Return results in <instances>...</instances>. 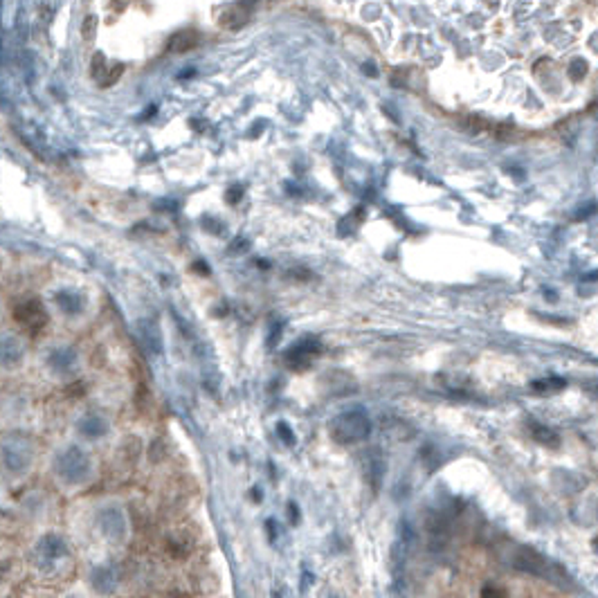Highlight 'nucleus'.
I'll return each mask as SVG.
<instances>
[{
	"label": "nucleus",
	"mask_w": 598,
	"mask_h": 598,
	"mask_svg": "<svg viewBox=\"0 0 598 598\" xmlns=\"http://www.w3.org/2000/svg\"><path fill=\"white\" fill-rule=\"evenodd\" d=\"M329 434L340 445H356L372 434V419L365 407H351L329 421Z\"/></svg>",
	"instance_id": "obj_1"
},
{
	"label": "nucleus",
	"mask_w": 598,
	"mask_h": 598,
	"mask_svg": "<svg viewBox=\"0 0 598 598\" xmlns=\"http://www.w3.org/2000/svg\"><path fill=\"white\" fill-rule=\"evenodd\" d=\"M92 470L90 457L85 454L79 445H68L54 457V472L63 483L68 486H79V483L88 481Z\"/></svg>",
	"instance_id": "obj_2"
},
{
	"label": "nucleus",
	"mask_w": 598,
	"mask_h": 598,
	"mask_svg": "<svg viewBox=\"0 0 598 598\" xmlns=\"http://www.w3.org/2000/svg\"><path fill=\"white\" fill-rule=\"evenodd\" d=\"M32 445L23 436H9L3 445V461L9 472H25L32 463Z\"/></svg>",
	"instance_id": "obj_3"
},
{
	"label": "nucleus",
	"mask_w": 598,
	"mask_h": 598,
	"mask_svg": "<svg viewBox=\"0 0 598 598\" xmlns=\"http://www.w3.org/2000/svg\"><path fill=\"white\" fill-rule=\"evenodd\" d=\"M97 526L101 535L110 540V542H122L128 533V522L124 510L117 506H106L97 513Z\"/></svg>",
	"instance_id": "obj_4"
},
{
	"label": "nucleus",
	"mask_w": 598,
	"mask_h": 598,
	"mask_svg": "<svg viewBox=\"0 0 598 598\" xmlns=\"http://www.w3.org/2000/svg\"><path fill=\"white\" fill-rule=\"evenodd\" d=\"M319 351H322V342L313 335H306V338H301L297 344H292L283 358H286V365L292 372H304V369H308L313 365V360H315Z\"/></svg>",
	"instance_id": "obj_5"
},
{
	"label": "nucleus",
	"mask_w": 598,
	"mask_h": 598,
	"mask_svg": "<svg viewBox=\"0 0 598 598\" xmlns=\"http://www.w3.org/2000/svg\"><path fill=\"white\" fill-rule=\"evenodd\" d=\"M14 319L30 335H36L47 324V313H45L43 304L39 299H27V301H21L14 308Z\"/></svg>",
	"instance_id": "obj_6"
},
{
	"label": "nucleus",
	"mask_w": 598,
	"mask_h": 598,
	"mask_svg": "<svg viewBox=\"0 0 598 598\" xmlns=\"http://www.w3.org/2000/svg\"><path fill=\"white\" fill-rule=\"evenodd\" d=\"M36 556H39L41 563H59V560L68 558V545L63 542V538L54 535V533H47L39 540L36 545Z\"/></svg>",
	"instance_id": "obj_7"
},
{
	"label": "nucleus",
	"mask_w": 598,
	"mask_h": 598,
	"mask_svg": "<svg viewBox=\"0 0 598 598\" xmlns=\"http://www.w3.org/2000/svg\"><path fill=\"white\" fill-rule=\"evenodd\" d=\"M363 474L374 490L381 488L385 477V457L381 454V450H367L363 454Z\"/></svg>",
	"instance_id": "obj_8"
},
{
	"label": "nucleus",
	"mask_w": 598,
	"mask_h": 598,
	"mask_svg": "<svg viewBox=\"0 0 598 598\" xmlns=\"http://www.w3.org/2000/svg\"><path fill=\"white\" fill-rule=\"evenodd\" d=\"M90 585L94 592L99 594H113L117 590L119 585V578H117V572L108 565H97L90 569Z\"/></svg>",
	"instance_id": "obj_9"
},
{
	"label": "nucleus",
	"mask_w": 598,
	"mask_h": 598,
	"mask_svg": "<svg viewBox=\"0 0 598 598\" xmlns=\"http://www.w3.org/2000/svg\"><path fill=\"white\" fill-rule=\"evenodd\" d=\"M138 335L142 340V344L149 351L151 356H163V333H160V326L153 319H140L138 324Z\"/></svg>",
	"instance_id": "obj_10"
},
{
	"label": "nucleus",
	"mask_w": 598,
	"mask_h": 598,
	"mask_svg": "<svg viewBox=\"0 0 598 598\" xmlns=\"http://www.w3.org/2000/svg\"><path fill=\"white\" fill-rule=\"evenodd\" d=\"M250 14H252V5L248 3H234L230 5L223 12L221 16V25L225 30H241V27L250 21Z\"/></svg>",
	"instance_id": "obj_11"
},
{
	"label": "nucleus",
	"mask_w": 598,
	"mask_h": 598,
	"mask_svg": "<svg viewBox=\"0 0 598 598\" xmlns=\"http://www.w3.org/2000/svg\"><path fill=\"white\" fill-rule=\"evenodd\" d=\"M198 43H201V32L198 30H180L176 34H171V39L167 41V52L183 54L192 50V47H196Z\"/></svg>",
	"instance_id": "obj_12"
},
{
	"label": "nucleus",
	"mask_w": 598,
	"mask_h": 598,
	"mask_svg": "<svg viewBox=\"0 0 598 598\" xmlns=\"http://www.w3.org/2000/svg\"><path fill=\"white\" fill-rule=\"evenodd\" d=\"M77 427L83 436H88V439H99L101 434H106L108 423L103 421L99 414H85Z\"/></svg>",
	"instance_id": "obj_13"
},
{
	"label": "nucleus",
	"mask_w": 598,
	"mask_h": 598,
	"mask_svg": "<svg viewBox=\"0 0 598 598\" xmlns=\"http://www.w3.org/2000/svg\"><path fill=\"white\" fill-rule=\"evenodd\" d=\"M56 304H59V308L65 313V315H79V313L83 310V299L79 292L74 290H61L56 292Z\"/></svg>",
	"instance_id": "obj_14"
},
{
	"label": "nucleus",
	"mask_w": 598,
	"mask_h": 598,
	"mask_svg": "<svg viewBox=\"0 0 598 598\" xmlns=\"http://www.w3.org/2000/svg\"><path fill=\"white\" fill-rule=\"evenodd\" d=\"M74 363H77V356H74V351H70V349H56L50 354V367L56 369V372H61V374L70 372Z\"/></svg>",
	"instance_id": "obj_15"
},
{
	"label": "nucleus",
	"mask_w": 598,
	"mask_h": 598,
	"mask_svg": "<svg viewBox=\"0 0 598 598\" xmlns=\"http://www.w3.org/2000/svg\"><path fill=\"white\" fill-rule=\"evenodd\" d=\"M21 356H23V347H21V342H18L16 338H5L3 340V365L5 367H9V365H14V363H18V360H21Z\"/></svg>",
	"instance_id": "obj_16"
},
{
	"label": "nucleus",
	"mask_w": 598,
	"mask_h": 598,
	"mask_svg": "<svg viewBox=\"0 0 598 598\" xmlns=\"http://www.w3.org/2000/svg\"><path fill=\"white\" fill-rule=\"evenodd\" d=\"M167 549H169V554L174 556V558H187L189 556V551H192V542H187V540H183V538H169L167 540Z\"/></svg>",
	"instance_id": "obj_17"
},
{
	"label": "nucleus",
	"mask_w": 598,
	"mask_h": 598,
	"mask_svg": "<svg viewBox=\"0 0 598 598\" xmlns=\"http://www.w3.org/2000/svg\"><path fill=\"white\" fill-rule=\"evenodd\" d=\"M124 70H126L124 63H115L110 70H106V74H103V79L99 81V85H101V88H110V85H115L122 74H124Z\"/></svg>",
	"instance_id": "obj_18"
},
{
	"label": "nucleus",
	"mask_w": 598,
	"mask_h": 598,
	"mask_svg": "<svg viewBox=\"0 0 598 598\" xmlns=\"http://www.w3.org/2000/svg\"><path fill=\"white\" fill-rule=\"evenodd\" d=\"M90 74L94 79H103L101 74H106V54L103 52H94L92 54V63H90Z\"/></svg>",
	"instance_id": "obj_19"
},
{
	"label": "nucleus",
	"mask_w": 598,
	"mask_h": 598,
	"mask_svg": "<svg viewBox=\"0 0 598 598\" xmlns=\"http://www.w3.org/2000/svg\"><path fill=\"white\" fill-rule=\"evenodd\" d=\"M94 32H97V16L88 14V16H85V21H83V27H81L83 41H92V39H94Z\"/></svg>",
	"instance_id": "obj_20"
},
{
	"label": "nucleus",
	"mask_w": 598,
	"mask_h": 598,
	"mask_svg": "<svg viewBox=\"0 0 598 598\" xmlns=\"http://www.w3.org/2000/svg\"><path fill=\"white\" fill-rule=\"evenodd\" d=\"M277 432H279V439H281L283 443H288V445H295V443H297L295 434H292V430H290L288 423L279 421V423H277Z\"/></svg>",
	"instance_id": "obj_21"
},
{
	"label": "nucleus",
	"mask_w": 598,
	"mask_h": 598,
	"mask_svg": "<svg viewBox=\"0 0 598 598\" xmlns=\"http://www.w3.org/2000/svg\"><path fill=\"white\" fill-rule=\"evenodd\" d=\"M481 598H506V592L497 585H486L481 590Z\"/></svg>",
	"instance_id": "obj_22"
},
{
	"label": "nucleus",
	"mask_w": 598,
	"mask_h": 598,
	"mask_svg": "<svg viewBox=\"0 0 598 598\" xmlns=\"http://www.w3.org/2000/svg\"><path fill=\"white\" fill-rule=\"evenodd\" d=\"M241 194H243V187L236 185L234 189H230V192H227V203H239Z\"/></svg>",
	"instance_id": "obj_23"
},
{
	"label": "nucleus",
	"mask_w": 598,
	"mask_h": 598,
	"mask_svg": "<svg viewBox=\"0 0 598 598\" xmlns=\"http://www.w3.org/2000/svg\"><path fill=\"white\" fill-rule=\"evenodd\" d=\"M363 68H365V74H367V77H378V68H376L374 63H365Z\"/></svg>",
	"instance_id": "obj_24"
},
{
	"label": "nucleus",
	"mask_w": 598,
	"mask_h": 598,
	"mask_svg": "<svg viewBox=\"0 0 598 598\" xmlns=\"http://www.w3.org/2000/svg\"><path fill=\"white\" fill-rule=\"evenodd\" d=\"M279 333H281V324H277V326H274L272 335H270V342H268L270 347H274V344H277V342H279Z\"/></svg>",
	"instance_id": "obj_25"
},
{
	"label": "nucleus",
	"mask_w": 598,
	"mask_h": 598,
	"mask_svg": "<svg viewBox=\"0 0 598 598\" xmlns=\"http://www.w3.org/2000/svg\"><path fill=\"white\" fill-rule=\"evenodd\" d=\"M245 245H248V241H243V239L234 241V245H230V252H243L241 248H245Z\"/></svg>",
	"instance_id": "obj_26"
},
{
	"label": "nucleus",
	"mask_w": 598,
	"mask_h": 598,
	"mask_svg": "<svg viewBox=\"0 0 598 598\" xmlns=\"http://www.w3.org/2000/svg\"><path fill=\"white\" fill-rule=\"evenodd\" d=\"M81 389H83V385H81V383H77V385H72V387H68V389H65V392H68V394L72 392V396H81V394H79Z\"/></svg>",
	"instance_id": "obj_27"
},
{
	"label": "nucleus",
	"mask_w": 598,
	"mask_h": 598,
	"mask_svg": "<svg viewBox=\"0 0 598 598\" xmlns=\"http://www.w3.org/2000/svg\"><path fill=\"white\" fill-rule=\"evenodd\" d=\"M187 72H183V74H178V79H189V77H194L196 74V70L194 68H185Z\"/></svg>",
	"instance_id": "obj_28"
}]
</instances>
